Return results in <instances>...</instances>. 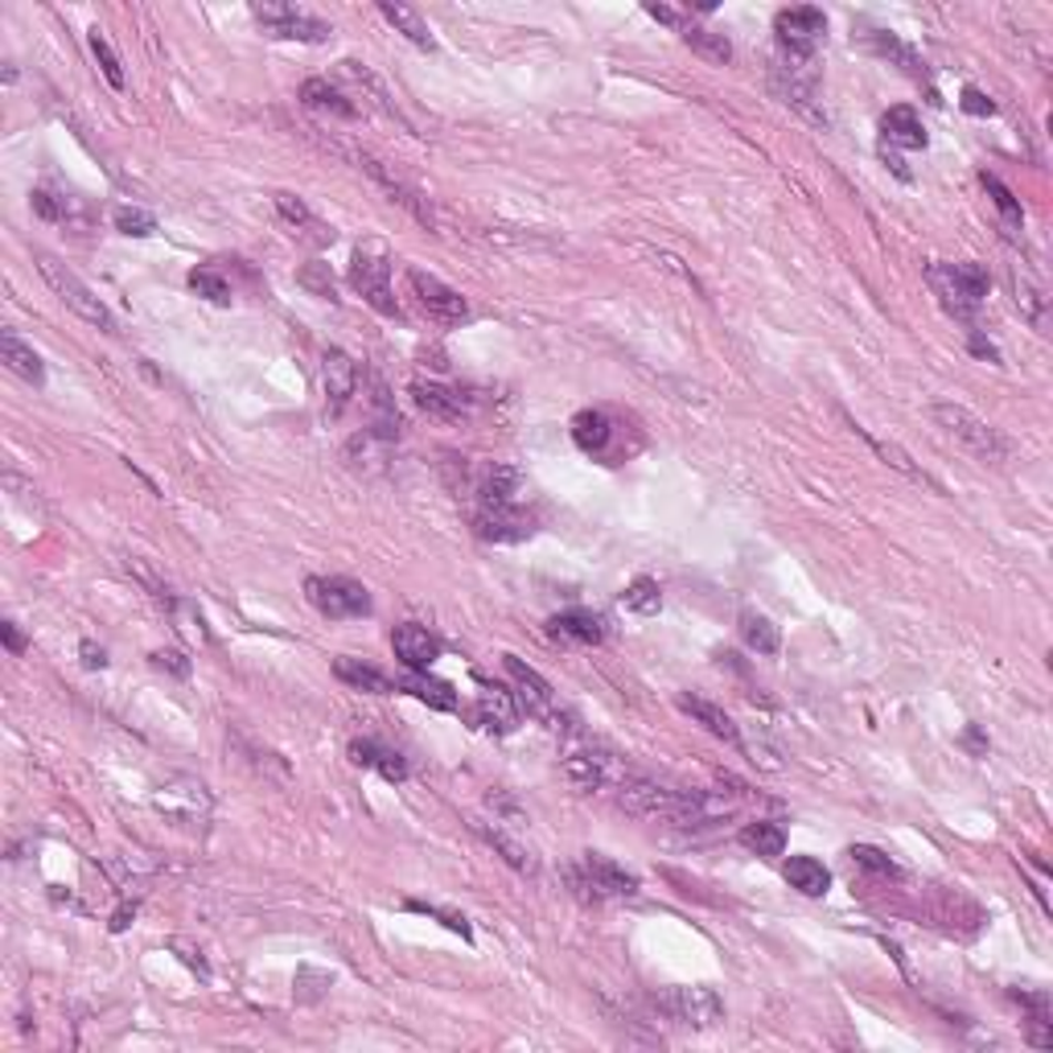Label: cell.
Listing matches in <instances>:
<instances>
[{
  "instance_id": "obj_33",
  "label": "cell",
  "mask_w": 1053,
  "mask_h": 1053,
  "mask_svg": "<svg viewBox=\"0 0 1053 1053\" xmlns=\"http://www.w3.org/2000/svg\"><path fill=\"white\" fill-rule=\"evenodd\" d=\"M741 844L750 851H757V856H765V860H774V856L786 851V827L774 819H757L741 832Z\"/></svg>"
},
{
  "instance_id": "obj_41",
  "label": "cell",
  "mask_w": 1053,
  "mask_h": 1053,
  "mask_svg": "<svg viewBox=\"0 0 1053 1053\" xmlns=\"http://www.w3.org/2000/svg\"><path fill=\"white\" fill-rule=\"evenodd\" d=\"M91 54H95V62H100V71H103V79L112 83L116 91H124V71H120V59H116V50L107 45V38H103L100 30H91Z\"/></svg>"
},
{
  "instance_id": "obj_31",
  "label": "cell",
  "mask_w": 1053,
  "mask_h": 1053,
  "mask_svg": "<svg viewBox=\"0 0 1053 1053\" xmlns=\"http://www.w3.org/2000/svg\"><path fill=\"white\" fill-rule=\"evenodd\" d=\"M276 215L285 218L289 227H297V231H313L318 244H330L333 239L330 227H326V223L304 206V198H297V194H276Z\"/></svg>"
},
{
  "instance_id": "obj_36",
  "label": "cell",
  "mask_w": 1053,
  "mask_h": 1053,
  "mask_svg": "<svg viewBox=\"0 0 1053 1053\" xmlns=\"http://www.w3.org/2000/svg\"><path fill=\"white\" fill-rule=\"evenodd\" d=\"M621 606L630 609V613H642V618L659 613V609H663V589H659V580L638 577L634 585H626V592H621Z\"/></svg>"
},
{
  "instance_id": "obj_26",
  "label": "cell",
  "mask_w": 1053,
  "mask_h": 1053,
  "mask_svg": "<svg viewBox=\"0 0 1053 1053\" xmlns=\"http://www.w3.org/2000/svg\"><path fill=\"white\" fill-rule=\"evenodd\" d=\"M333 675L342 679L347 688H354V692H367V695H391L395 692V683H391L379 667H371V663H362V659H333Z\"/></svg>"
},
{
  "instance_id": "obj_5",
  "label": "cell",
  "mask_w": 1053,
  "mask_h": 1053,
  "mask_svg": "<svg viewBox=\"0 0 1053 1053\" xmlns=\"http://www.w3.org/2000/svg\"><path fill=\"white\" fill-rule=\"evenodd\" d=\"M251 17L260 21V30L268 38H285V42H304V45H321L330 42V21L313 17L309 9H297V4H280V0H264V4H251Z\"/></svg>"
},
{
  "instance_id": "obj_38",
  "label": "cell",
  "mask_w": 1053,
  "mask_h": 1053,
  "mask_svg": "<svg viewBox=\"0 0 1053 1053\" xmlns=\"http://www.w3.org/2000/svg\"><path fill=\"white\" fill-rule=\"evenodd\" d=\"M112 223H116V231L128 235V239H148V235H157V218L148 215V210H141V206H120L116 215H112Z\"/></svg>"
},
{
  "instance_id": "obj_27",
  "label": "cell",
  "mask_w": 1053,
  "mask_h": 1053,
  "mask_svg": "<svg viewBox=\"0 0 1053 1053\" xmlns=\"http://www.w3.org/2000/svg\"><path fill=\"white\" fill-rule=\"evenodd\" d=\"M880 132H885L889 145H901V148H926V141H930L913 107H889V112L880 116Z\"/></svg>"
},
{
  "instance_id": "obj_52",
  "label": "cell",
  "mask_w": 1053,
  "mask_h": 1053,
  "mask_svg": "<svg viewBox=\"0 0 1053 1053\" xmlns=\"http://www.w3.org/2000/svg\"><path fill=\"white\" fill-rule=\"evenodd\" d=\"M132 918H136V906H132V909L124 906V909H120V913H116V922H112V930H116V935H120V930H128Z\"/></svg>"
},
{
  "instance_id": "obj_29",
  "label": "cell",
  "mask_w": 1053,
  "mask_h": 1053,
  "mask_svg": "<svg viewBox=\"0 0 1053 1053\" xmlns=\"http://www.w3.org/2000/svg\"><path fill=\"white\" fill-rule=\"evenodd\" d=\"M786 880H791V889H798L803 897H823L832 889V873H827L823 860H815V856H791V860H786Z\"/></svg>"
},
{
  "instance_id": "obj_43",
  "label": "cell",
  "mask_w": 1053,
  "mask_h": 1053,
  "mask_svg": "<svg viewBox=\"0 0 1053 1053\" xmlns=\"http://www.w3.org/2000/svg\"><path fill=\"white\" fill-rule=\"evenodd\" d=\"M297 285H301V289H309L313 297H326V301H333L330 264H309V268H301V272H297Z\"/></svg>"
},
{
  "instance_id": "obj_37",
  "label": "cell",
  "mask_w": 1053,
  "mask_h": 1053,
  "mask_svg": "<svg viewBox=\"0 0 1053 1053\" xmlns=\"http://www.w3.org/2000/svg\"><path fill=\"white\" fill-rule=\"evenodd\" d=\"M983 189L992 194V203H995V210H1000V218H1004V227L1009 231H1021V206H1016V198H1012V189L1000 182L995 174H983Z\"/></svg>"
},
{
  "instance_id": "obj_4",
  "label": "cell",
  "mask_w": 1053,
  "mask_h": 1053,
  "mask_svg": "<svg viewBox=\"0 0 1053 1053\" xmlns=\"http://www.w3.org/2000/svg\"><path fill=\"white\" fill-rule=\"evenodd\" d=\"M654 1012L667 1016L671 1024H683V1029H716L724 1021V1000L704 983H692V988H663L654 992Z\"/></svg>"
},
{
  "instance_id": "obj_39",
  "label": "cell",
  "mask_w": 1053,
  "mask_h": 1053,
  "mask_svg": "<svg viewBox=\"0 0 1053 1053\" xmlns=\"http://www.w3.org/2000/svg\"><path fill=\"white\" fill-rule=\"evenodd\" d=\"M851 429H856V436H865L868 445L877 448L880 457H885V462L894 465V469H901V474H906V477H913V482H926V486H935V482H930V477H926L922 469H918V465L909 462V457H906V453H901V448H897V445H885V441H877V436L868 433V429H860V424H851Z\"/></svg>"
},
{
  "instance_id": "obj_10",
  "label": "cell",
  "mask_w": 1053,
  "mask_h": 1053,
  "mask_svg": "<svg viewBox=\"0 0 1053 1053\" xmlns=\"http://www.w3.org/2000/svg\"><path fill=\"white\" fill-rule=\"evenodd\" d=\"M774 33H778L782 54H798V59H815V45L827 33V17L815 4H794L774 17Z\"/></svg>"
},
{
  "instance_id": "obj_35",
  "label": "cell",
  "mask_w": 1053,
  "mask_h": 1053,
  "mask_svg": "<svg viewBox=\"0 0 1053 1053\" xmlns=\"http://www.w3.org/2000/svg\"><path fill=\"white\" fill-rule=\"evenodd\" d=\"M741 638H745V647L757 650V654H778L782 647V634L778 626L765 618V613H741Z\"/></svg>"
},
{
  "instance_id": "obj_19",
  "label": "cell",
  "mask_w": 1053,
  "mask_h": 1053,
  "mask_svg": "<svg viewBox=\"0 0 1053 1053\" xmlns=\"http://www.w3.org/2000/svg\"><path fill=\"white\" fill-rule=\"evenodd\" d=\"M548 634L560 638V642H577V647H601L606 642V621L589 609H564L548 621Z\"/></svg>"
},
{
  "instance_id": "obj_9",
  "label": "cell",
  "mask_w": 1053,
  "mask_h": 1053,
  "mask_svg": "<svg viewBox=\"0 0 1053 1053\" xmlns=\"http://www.w3.org/2000/svg\"><path fill=\"white\" fill-rule=\"evenodd\" d=\"M407 289H412L420 309L433 321H441V326H462V321H469V301H465L457 289H448L445 280H436L433 272L407 268Z\"/></svg>"
},
{
  "instance_id": "obj_2",
  "label": "cell",
  "mask_w": 1053,
  "mask_h": 1053,
  "mask_svg": "<svg viewBox=\"0 0 1053 1053\" xmlns=\"http://www.w3.org/2000/svg\"><path fill=\"white\" fill-rule=\"evenodd\" d=\"M930 416H935V424L942 429L947 436H954L959 445L971 453V457H980L983 465H1004L1012 457V441L1000 429H992L988 420H980L971 407L963 404H935L930 407Z\"/></svg>"
},
{
  "instance_id": "obj_30",
  "label": "cell",
  "mask_w": 1053,
  "mask_h": 1053,
  "mask_svg": "<svg viewBox=\"0 0 1053 1053\" xmlns=\"http://www.w3.org/2000/svg\"><path fill=\"white\" fill-rule=\"evenodd\" d=\"M474 832H477V836H482V839H486V844H491V848L498 851V856H503V860H506V865H510V868H515V873H535L531 851L523 848L519 839H510V836H506V832H503V827H498V823H482V819H474Z\"/></svg>"
},
{
  "instance_id": "obj_18",
  "label": "cell",
  "mask_w": 1053,
  "mask_h": 1053,
  "mask_svg": "<svg viewBox=\"0 0 1053 1053\" xmlns=\"http://www.w3.org/2000/svg\"><path fill=\"white\" fill-rule=\"evenodd\" d=\"M474 724H482L486 733H510L519 724V700L506 688H482L474 704Z\"/></svg>"
},
{
  "instance_id": "obj_16",
  "label": "cell",
  "mask_w": 1053,
  "mask_h": 1053,
  "mask_svg": "<svg viewBox=\"0 0 1053 1053\" xmlns=\"http://www.w3.org/2000/svg\"><path fill=\"white\" fill-rule=\"evenodd\" d=\"M535 531V519L523 515L519 506H482L477 510V535L491 539V544H519Z\"/></svg>"
},
{
  "instance_id": "obj_3",
  "label": "cell",
  "mask_w": 1053,
  "mask_h": 1053,
  "mask_svg": "<svg viewBox=\"0 0 1053 1053\" xmlns=\"http://www.w3.org/2000/svg\"><path fill=\"white\" fill-rule=\"evenodd\" d=\"M38 272H42V280L50 285V289L59 292V301L71 309V313H79L83 321H91V326H100L103 333H116V318H112V309L95 297V292L79 280V276L66 268V264H59L54 256H45V251H38Z\"/></svg>"
},
{
  "instance_id": "obj_6",
  "label": "cell",
  "mask_w": 1053,
  "mask_h": 1053,
  "mask_svg": "<svg viewBox=\"0 0 1053 1053\" xmlns=\"http://www.w3.org/2000/svg\"><path fill=\"white\" fill-rule=\"evenodd\" d=\"M503 667H506V675H510V683H515V700H519V708L527 716H535V721L556 729V733L568 729L560 704H556V688H551L548 679L539 675L535 667L523 663L519 654H503Z\"/></svg>"
},
{
  "instance_id": "obj_50",
  "label": "cell",
  "mask_w": 1053,
  "mask_h": 1053,
  "mask_svg": "<svg viewBox=\"0 0 1053 1053\" xmlns=\"http://www.w3.org/2000/svg\"><path fill=\"white\" fill-rule=\"evenodd\" d=\"M0 634H4V647H9V654H21V650H25V638H21V630H17V621H4V626H0Z\"/></svg>"
},
{
  "instance_id": "obj_7",
  "label": "cell",
  "mask_w": 1053,
  "mask_h": 1053,
  "mask_svg": "<svg viewBox=\"0 0 1053 1053\" xmlns=\"http://www.w3.org/2000/svg\"><path fill=\"white\" fill-rule=\"evenodd\" d=\"M350 285L362 301L383 318H400V304L391 297V260L383 247H359L350 260Z\"/></svg>"
},
{
  "instance_id": "obj_23",
  "label": "cell",
  "mask_w": 1053,
  "mask_h": 1053,
  "mask_svg": "<svg viewBox=\"0 0 1053 1053\" xmlns=\"http://www.w3.org/2000/svg\"><path fill=\"white\" fill-rule=\"evenodd\" d=\"M613 420L601 412V407H589V412H577L572 416V441H577V448H585V453H592V457H606L609 445H613Z\"/></svg>"
},
{
  "instance_id": "obj_12",
  "label": "cell",
  "mask_w": 1053,
  "mask_h": 1053,
  "mask_svg": "<svg viewBox=\"0 0 1053 1053\" xmlns=\"http://www.w3.org/2000/svg\"><path fill=\"white\" fill-rule=\"evenodd\" d=\"M354 161H359V169H362V174H367V177H371L375 186L388 189V198H391V203H400V206H404V210H407V215H412V218H416V223H424V227H433L436 218H433V210H429V203L420 198L416 189L407 186L404 177H395V174H391V169H388V165H383V161H379V157H371V153H354Z\"/></svg>"
},
{
  "instance_id": "obj_25",
  "label": "cell",
  "mask_w": 1053,
  "mask_h": 1053,
  "mask_svg": "<svg viewBox=\"0 0 1053 1053\" xmlns=\"http://www.w3.org/2000/svg\"><path fill=\"white\" fill-rule=\"evenodd\" d=\"M301 103H304V107H313V112H326V116L359 120V103H350L342 91L333 87L330 79H304Z\"/></svg>"
},
{
  "instance_id": "obj_28",
  "label": "cell",
  "mask_w": 1053,
  "mask_h": 1053,
  "mask_svg": "<svg viewBox=\"0 0 1053 1053\" xmlns=\"http://www.w3.org/2000/svg\"><path fill=\"white\" fill-rule=\"evenodd\" d=\"M379 13H383V21L388 25H395V33H404L407 42L412 45H420V50H429L433 54L436 50V38H433V30H429V21L416 13V9H407V4H391V0H383L379 4Z\"/></svg>"
},
{
  "instance_id": "obj_46",
  "label": "cell",
  "mask_w": 1053,
  "mask_h": 1053,
  "mask_svg": "<svg viewBox=\"0 0 1053 1053\" xmlns=\"http://www.w3.org/2000/svg\"><path fill=\"white\" fill-rule=\"evenodd\" d=\"M959 107H963L967 116H995V103L983 95V91H975V87H967L963 91V100H959Z\"/></svg>"
},
{
  "instance_id": "obj_49",
  "label": "cell",
  "mask_w": 1053,
  "mask_h": 1053,
  "mask_svg": "<svg viewBox=\"0 0 1053 1053\" xmlns=\"http://www.w3.org/2000/svg\"><path fill=\"white\" fill-rule=\"evenodd\" d=\"M79 650H83V667H87V671H103V667H107V654H103V647H95V642H83Z\"/></svg>"
},
{
  "instance_id": "obj_13",
  "label": "cell",
  "mask_w": 1053,
  "mask_h": 1053,
  "mask_svg": "<svg viewBox=\"0 0 1053 1053\" xmlns=\"http://www.w3.org/2000/svg\"><path fill=\"white\" fill-rule=\"evenodd\" d=\"M412 400H416V407L424 416L445 420V424H462V420L469 416V395H465L462 388L433 383V379H429V383L416 379V383H412Z\"/></svg>"
},
{
  "instance_id": "obj_48",
  "label": "cell",
  "mask_w": 1053,
  "mask_h": 1053,
  "mask_svg": "<svg viewBox=\"0 0 1053 1053\" xmlns=\"http://www.w3.org/2000/svg\"><path fill=\"white\" fill-rule=\"evenodd\" d=\"M647 13L654 17V21L671 25V30H683V25H688V17L679 13V9H671V4H647Z\"/></svg>"
},
{
  "instance_id": "obj_47",
  "label": "cell",
  "mask_w": 1053,
  "mask_h": 1053,
  "mask_svg": "<svg viewBox=\"0 0 1053 1053\" xmlns=\"http://www.w3.org/2000/svg\"><path fill=\"white\" fill-rule=\"evenodd\" d=\"M153 667H161V671H174L177 679L189 675V659L182 654V650H157V654H153Z\"/></svg>"
},
{
  "instance_id": "obj_42",
  "label": "cell",
  "mask_w": 1053,
  "mask_h": 1053,
  "mask_svg": "<svg viewBox=\"0 0 1053 1053\" xmlns=\"http://www.w3.org/2000/svg\"><path fill=\"white\" fill-rule=\"evenodd\" d=\"M851 860L860 868H868V873H880V877H901V868L885 856L880 848H873V844H851V851H848Z\"/></svg>"
},
{
  "instance_id": "obj_45",
  "label": "cell",
  "mask_w": 1053,
  "mask_h": 1053,
  "mask_svg": "<svg viewBox=\"0 0 1053 1053\" xmlns=\"http://www.w3.org/2000/svg\"><path fill=\"white\" fill-rule=\"evenodd\" d=\"M407 909H416V913H429V918H441V922H445L448 930H457L462 938H474V935H469V922H465L462 913H445V909L424 906V901H407Z\"/></svg>"
},
{
  "instance_id": "obj_1",
  "label": "cell",
  "mask_w": 1053,
  "mask_h": 1053,
  "mask_svg": "<svg viewBox=\"0 0 1053 1053\" xmlns=\"http://www.w3.org/2000/svg\"><path fill=\"white\" fill-rule=\"evenodd\" d=\"M926 280H930V289H935L938 304H942L954 321H967V326L975 321L983 297L992 289V276H988V268H980V264H930V268H926Z\"/></svg>"
},
{
  "instance_id": "obj_11",
  "label": "cell",
  "mask_w": 1053,
  "mask_h": 1053,
  "mask_svg": "<svg viewBox=\"0 0 1053 1053\" xmlns=\"http://www.w3.org/2000/svg\"><path fill=\"white\" fill-rule=\"evenodd\" d=\"M572 880H577V889H589L597 901H601V897H634L638 894L634 873H626L618 860H609V856H601V851H585V860H580V868L572 873Z\"/></svg>"
},
{
  "instance_id": "obj_32",
  "label": "cell",
  "mask_w": 1053,
  "mask_h": 1053,
  "mask_svg": "<svg viewBox=\"0 0 1053 1053\" xmlns=\"http://www.w3.org/2000/svg\"><path fill=\"white\" fill-rule=\"evenodd\" d=\"M404 692H412L420 704L436 708V712H457V692L441 679H429V671H412L404 679Z\"/></svg>"
},
{
  "instance_id": "obj_20",
  "label": "cell",
  "mask_w": 1053,
  "mask_h": 1053,
  "mask_svg": "<svg viewBox=\"0 0 1053 1053\" xmlns=\"http://www.w3.org/2000/svg\"><path fill=\"white\" fill-rule=\"evenodd\" d=\"M0 362L13 371L17 379H25V383H33V388H42L45 383V362L42 354L21 338V333L4 330L0 333Z\"/></svg>"
},
{
  "instance_id": "obj_51",
  "label": "cell",
  "mask_w": 1053,
  "mask_h": 1053,
  "mask_svg": "<svg viewBox=\"0 0 1053 1053\" xmlns=\"http://www.w3.org/2000/svg\"><path fill=\"white\" fill-rule=\"evenodd\" d=\"M971 350H975V354H988V359H1000V354H995L992 342H983L980 333H971Z\"/></svg>"
},
{
  "instance_id": "obj_34",
  "label": "cell",
  "mask_w": 1053,
  "mask_h": 1053,
  "mask_svg": "<svg viewBox=\"0 0 1053 1053\" xmlns=\"http://www.w3.org/2000/svg\"><path fill=\"white\" fill-rule=\"evenodd\" d=\"M679 38H683V42L692 45V50H695V54H700V59L716 62V66H724V62H733V42H729L724 33L700 30V25H692V21H688V25L679 30Z\"/></svg>"
},
{
  "instance_id": "obj_24",
  "label": "cell",
  "mask_w": 1053,
  "mask_h": 1053,
  "mask_svg": "<svg viewBox=\"0 0 1053 1053\" xmlns=\"http://www.w3.org/2000/svg\"><path fill=\"white\" fill-rule=\"evenodd\" d=\"M350 762L379 770L388 782H407V762L395 750L379 745V741H350Z\"/></svg>"
},
{
  "instance_id": "obj_14",
  "label": "cell",
  "mask_w": 1053,
  "mask_h": 1053,
  "mask_svg": "<svg viewBox=\"0 0 1053 1053\" xmlns=\"http://www.w3.org/2000/svg\"><path fill=\"white\" fill-rule=\"evenodd\" d=\"M564 774H568V782L577 786V791H609L613 782L621 778L618 762L609 757V753H597V750H580V753H568L564 757Z\"/></svg>"
},
{
  "instance_id": "obj_22",
  "label": "cell",
  "mask_w": 1053,
  "mask_h": 1053,
  "mask_svg": "<svg viewBox=\"0 0 1053 1053\" xmlns=\"http://www.w3.org/2000/svg\"><path fill=\"white\" fill-rule=\"evenodd\" d=\"M679 708L692 716L695 724H704L712 736H721L724 745H733V750H741L745 741H741V729L733 724V716L724 712V708H716L712 700H700V695H679Z\"/></svg>"
},
{
  "instance_id": "obj_44",
  "label": "cell",
  "mask_w": 1053,
  "mask_h": 1053,
  "mask_svg": "<svg viewBox=\"0 0 1053 1053\" xmlns=\"http://www.w3.org/2000/svg\"><path fill=\"white\" fill-rule=\"evenodd\" d=\"M1016 304H1021V313L1033 321V326H1041V321H1045V297H1041V289H1033L1024 276L1016 280Z\"/></svg>"
},
{
  "instance_id": "obj_21",
  "label": "cell",
  "mask_w": 1053,
  "mask_h": 1053,
  "mask_svg": "<svg viewBox=\"0 0 1053 1053\" xmlns=\"http://www.w3.org/2000/svg\"><path fill=\"white\" fill-rule=\"evenodd\" d=\"M523 491V469L510 462H494L482 482H477V503L482 506H510Z\"/></svg>"
},
{
  "instance_id": "obj_40",
  "label": "cell",
  "mask_w": 1053,
  "mask_h": 1053,
  "mask_svg": "<svg viewBox=\"0 0 1053 1053\" xmlns=\"http://www.w3.org/2000/svg\"><path fill=\"white\" fill-rule=\"evenodd\" d=\"M189 289L198 292V297H206V301H215V304H231V297H235L231 285H227L215 268H194V272H189Z\"/></svg>"
},
{
  "instance_id": "obj_15",
  "label": "cell",
  "mask_w": 1053,
  "mask_h": 1053,
  "mask_svg": "<svg viewBox=\"0 0 1053 1053\" xmlns=\"http://www.w3.org/2000/svg\"><path fill=\"white\" fill-rule=\"evenodd\" d=\"M321 383H326V407H330V416H338L342 407L350 404V395H354V388H359V367H354V359H350L347 350H326V359H321Z\"/></svg>"
},
{
  "instance_id": "obj_17",
  "label": "cell",
  "mask_w": 1053,
  "mask_h": 1053,
  "mask_svg": "<svg viewBox=\"0 0 1053 1053\" xmlns=\"http://www.w3.org/2000/svg\"><path fill=\"white\" fill-rule=\"evenodd\" d=\"M391 647H395V659L407 667V671H429V667L441 659V642H436L424 626H395L391 630Z\"/></svg>"
},
{
  "instance_id": "obj_8",
  "label": "cell",
  "mask_w": 1053,
  "mask_h": 1053,
  "mask_svg": "<svg viewBox=\"0 0 1053 1053\" xmlns=\"http://www.w3.org/2000/svg\"><path fill=\"white\" fill-rule=\"evenodd\" d=\"M304 597H309V606L318 609L321 618L342 621L371 613V592L350 577H309L304 580Z\"/></svg>"
}]
</instances>
